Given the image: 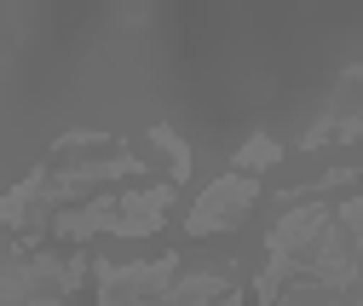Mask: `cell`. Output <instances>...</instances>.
<instances>
[{
	"instance_id": "cell-7",
	"label": "cell",
	"mask_w": 363,
	"mask_h": 306,
	"mask_svg": "<svg viewBox=\"0 0 363 306\" xmlns=\"http://www.w3.org/2000/svg\"><path fill=\"white\" fill-rule=\"evenodd\" d=\"M283 151L277 145H271V139H248L242 151H237V168H271V162H277Z\"/></svg>"
},
{
	"instance_id": "cell-8",
	"label": "cell",
	"mask_w": 363,
	"mask_h": 306,
	"mask_svg": "<svg viewBox=\"0 0 363 306\" xmlns=\"http://www.w3.org/2000/svg\"><path fill=\"white\" fill-rule=\"evenodd\" d=\"M150 139H156V145H162V151L173 156V180H185V173H191V151H185V145H179V133H167V127H156V133H150Z\"/></svg>"
},
{
	"instance_id": "cell-2",
	"label": "cell",
	"mask_w": 363,
	"mask_h": 306,
	"mask_svg": "<svg viewBox=\"0 0 363 306\" xmlns=\"http://www.w3.org/2000/svg\"><path fill=\"white\" fill-rule=\"evenodd\" d=\"M254 197H259V185H254V180H242V173H225V180H219V185H208V191L196 197V208L185 214L191 237H208V231L237 226L242 214L254 208Z\"/></svg>"
},
{
	"instance_id": "cell-3",
	"label": "cell",
	"mask_w": 363,
	"mask_h": 306,
	"mask_svg": "<svg viewBox=\"0 0 363 306\" xmlns=\"http://www.w3.org/2000/svg\"><path fill=\"white\" fill-rule=\"evenodd\" d=\"M173 208V185H150V191H139V197H127L121 208H116V237H150L156 226H162V214Z\"/></svg>"
},
{
	"instance_id": "cell-1",
	"label": "cell",
	"mask_w": 363,
	"mask_h": 306,
	"mask_svg": "<svg viewBox=\"0 0 363 306\" xmlns=\"http://www.w3.org/2000/svg\"><path fill=\"white\" fill-rule=\"evenodd\" d=\"M179 272V260H150V266H99V306H156Z\"/></svg>"
},
{
	"instance_id": "cell-9",
	"label": "cell",
	"mask_w": 363,
	"mask_h": 306,
	"mask_svg": "<svg viewBox=\"0 0 363 306\" xmlns=\"http://www.w3.org/2000/svg\"><path fill=\"white\" fill-rule=\"evenodd\" d=\"M35 191H40V173H29V180H23V185H18V191H12L6 202H0V214H6V220L18 226V220H23V208H29V197H35Z\"/></svg>"
},
{
	"instance_id": "cell-5",
	"label": "cell",
	"mask_w": 363,
	"mask_h": 306,
	"mask_svg": "<svg viewBox=\"0 0 363 306\" xmlns=\"http://www.w3.org/2000/svg\"><path fill=\"white\" fill-rule=\"evenodd\" d=\"M116 197H99V202H86V208H75V214H58L52 220V231L58 237H93V231H110L116 226Z\"/></svg>"
},
{
	"instance_id": "cell-6",
	"label": "cell",
	"mask_w": 363,
	"mask_h": 306,
	"mask_svg": "<svg viewBox=\"0 0 363 306\" xmlns=\"http://www.w3.org/2000/svg\"><path fill=\"white\" fill-rule=\"evenodd\" d=\"M219 295H225V283L202 272V278H185V283H173V289H167L156 306H219Z\"/></svg>"
},
{
	"instance_id": "cell-4",
	"label": "cell",
	"mask_w": 363,
	"mask_h": 306,
	"mask_svg": "<svg viewBox=\"0 0 363 306\" xmlns=\"http://www.w3.org/2000/svg\"><path fill=\"white\" fill-rule=\"evenodd\" d=\"M329 226V208H300L271 231V260H306V243Z\"/></svg>"
}]
</instances>
